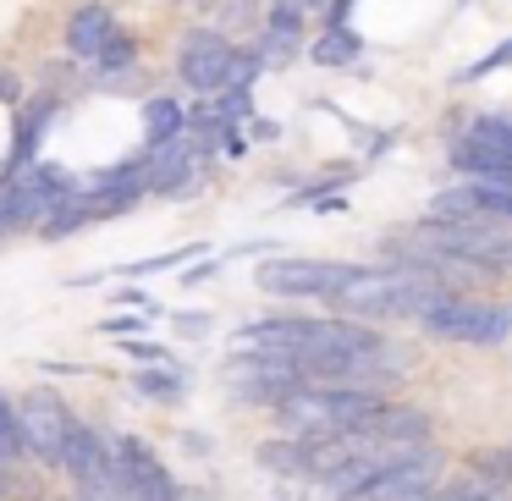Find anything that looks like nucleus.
Returning a JSON list of instances; mask_svg holds the SVG:
<instances>
[{"instance_id": "nucleus-1", "label": "nucleus", "mask_w": 512, "mask_h": 501, "mask_svg": "<svg viewBox=\"0 0 512 501\" xmlns=\"http://www.w3.org/2000/svg\"><path fill=\"white\" fill-rule=\"evenodd\" d=\"M446 276L424 265H397V270H369V265H347V276L325 292L342 320H419L446 298Z\"/></svg>"}, {"instance_id": "nucleus-2", "label": "nucleus", "mask_w": 512, "mask_h": 501, "mask_svg": "<svg viewBox=\"0 0 512 501\" xmlns=\"http://www.w3.org/2000/svg\"><path fill=\"white\" fill-rule=\"evenodd\" d=\"M380 408L375 386H336V380H303L298 391L276 402V419L287 424L298 441H320V435H347Z\"/></svg>"}, {"instance_id": "nucleus-3", "label": "nucleus", "mask_w": 512, "mask_h": 501, "mask_svg": "<svg viewBox=\"0 0 512 501\" xmlns=\"http://www.w3.org/2000/svg\"><path fill=\"white\" fill-rule=\"evenodd\" d=\"M419 325L441 342H474V347H490L512 331V303H485V298H457L446 292L430 314H419Z\"/></svg>"}, {"instance_id": "nucleus-4", "label": "nucleus", "mask_w": 512, "mask_h": 501, "mask_svg": "<svg viewBox=\"0 0 512 501\" xmlns=\"http://www.w3.org/2000/svg\"><path fill=\"white\" fill-rule=\"evenodd\" d=\"M303 369L292 364V358H276V353H237L232 364H226V386H232V397L243 402V408H276L287 391L303 386Z\"/></svg>"}, {"instance_id": "nucleus-5", "label": "nucleus", "mask_w": 512, "mask_h": 501, "mask_svg": "<svg viewBox=\"0 0 512 501\" xmlns=\"http://www.w3.org/2000/svg\"><path fill=\"white\" fill-rule=\"evenodd\" d=\"M67 430H72V413L56 391H28L17 402V435H23V452L39 457V463L61 468V452H67Z\"/></svg>"}, {"instance_id": "nucleus-6", "label": "nucleus", "mask_w": 512, "mask_h": 501, "mask_svg": "<svg viewBox=\"0 0 512 501\" xmlns=\"http://www.w3.org/2000/svg\"><path fill=\"white\" fill-rule=\"evenodd\" d=\"M435 474H441V452L424 446V452L380 468L375 479H364V485L342 501H435Z\"/></svg>"}, {"instance_id": "nucleus-7", "label": "nucleus", "mask_w": 512, "mask_h": 501, "mask_svg": "<svg viewBox=\"0 0 512 501\" xmlns=\"http://www.w3.org/2000/svg\"><path fill=\"white\" fill-rule=\"evenodd\" d=\"M232 61H237V45L226 34H210V28H193L177 50V72L193 94H221L232 83Z\"/></svg>"}, {"instance_id": "nucleus-8", "label": "nucleus", "mask_w": 512, "mask_h": 501, "mask_svg": "<svg viewBox=\"0 0 512 501\" xmlns=\"http://www.w3.org/2000/svg\"><path fill=\"white\" fill-rule=\"evenodd\" d=\"M61 468L78 479L83 501H116V485H111V441L100 430L72 419L67 430V452H61Z\"/></svg>"}, {"instance_id": "nucleus-9", "label": "nucleus", "mask_w": 512, "mask_h": 501, "mask_svg": "<svg viewBox=\"0 0 512 501\" xmlns=\"http://www.w3.org/2000/svg\"><path fill=\"white\" fill-rule=\"evenodd\" d=\"M342 276L347 265H336V259H270L254 270L259 292H270V298H325Z\"/></svg>"}, {"instance_id": "nucleus-10", "label": "nucleus", "mask_w": 512, "mask_h": 501, "mask_svg": "<svg viewBox=\"0 0 512 501\" xmlns=\"http://www.w3.org/2000/svg\"><path fill=\"white\" fill-rule=\"evenodd\" d=\"M452 166L463 177H485V171L512 166V116H479L468 133L452 144Z\"/></svg>"}, {"instance_id": "nucleus-11", "label": "nucleus", "mask_w": 512, "mask_h": 501, "mask_svg": "<svg viewBox=\"0 0 512 501\" xmlns=\"http://www.w3.org/2000/svg\"><path fill=\"white\" fill-rule=\"evenodd\" d=\"M353 435H364V441H424V435H430V419H424L419 408H397V402H380V408L369 413V419L358 424Z\"/></svg>"}, {"instance_id": "nucleus-12", "label": "nucleus", "mask_w": 512, "mask_h": 501, "mask_svg": "<svg viewBox=\"0 0 512 501\" xmlns=\"http://www.w3.org/2000/svg\"><path fill=\"white\" fill-rule=\"evenodd\" d=\"M116 34V17H111V6H100V0H89V6H78L72 12V23H67V50L78 61H94L100 56V45Z\"/></svg>"}, {"instance_id": "nucleus-13", "label": "nucleus", "mask_w": 512, "mask_h": 501, "mask_svg": "<svg viewBox=\"0 0 512 501\" xmlns=\"http://www.w3.org/2000/svg\"><path fill=\"white\" fill-rule=\"evenodd\" d=\"M303 39V12L292 6V0H281V6H270V23H265V39H259V56L265 61H281L292 56Z\"/></svg>"}, {"instance_id": "nucleus-14", "label": "nucleus", "mask_w": 512, "mask_h": 501, "mask_svg": "<svg viewBox=\"0 0 512 501\" xmlns=\"http://www.w3.org/2000/svg\"><path fill=\"white\" fill-rule=\"evenodd\" d=\"M259 463L276 468V474L309 479V446H303V441H265V446H259Z\"/></svg>"}, {"instance_id": "nucleus-15", "label": "nucleus", "mask_w": 512, "mask_h": 501, "mask_svg": "<svg viewBox=\"0 0 512 501\" xmlns=\"http://www.w3.org/2000/svg\"><path fill=\"white\" fill-rule=\"evenodd\" d=\"M144 127H149V144H166V138H177L182 127H188L182 100H149V105H144Z\"/></svg>"}, {"instance_id": "nucleus-16", "label": "nucleus", "mask_w": 512, "mask_h": 501, "mask_svg": "<svg viewBox=\"0 0 512 501\" xmlns=\"http://www.w3.org/2000/svg\"><path fill=\"white\" fill-rule=\"evenodd\" d=\"M358 50H364V45H358V34H347V28H331V34H325L320 45L309 50V56L320 61V67H353Z\"/></svg>"}, {"instance_id": "nucleus-17", "label": "nucleus", "mask_w": 512, "mask_h": 501, "mask_svg": "<svg viewBox=\"0 0 512 501\" xmlns=\"http://www.w3.org/2000/svg\"><path fill=\"white\" fill-rule=\"evenodd\" d=\"M133 61H138V45H133L127 34H111V39L100 45V56L89 61V67H94V72H122V67H133Z\"/></svg>"}, {"instance_id": "nucleus-18", "label": "nucleus", "mask_w": 512, "mask_h": 501, "mask_svg": "<svg viewBox=\"0 0 512 501\" xmlns=\"http://www.w3.org/2000/svg\"><path fill=\"white\" fill-rule=\"evenodd\" d=\"M17 457H23V435H17V408L6 397H0V463L12 468Z\"/></svg>"}, {"instance_id": "nucleus-19", "label": "nucleus", "mask_w": 512, "mask_h": 501, "mask_svg": "<svg viewBox=\"0 0 512 501\" xmlns=\"http://www.w3.org/2000/svg\"><path fill=\"white\" fill-rule=\"evenodd\" d=\"M133 386L144 391V397H160V402H171V397H182V386H188V375H155V369H144V375H133Z\"/></svg>"}, {"instance_id": "nucleus-20", "label": "nucleus", "mask_w": 512, "mask_h": 501, "mask_svg": "<svg viewBox=\"0 0 512 501\" xmlns=\"http://www.w3.org/2000/svg\"><path fill=\"white\" fill-rule=\"evenodd\" d=\"M133 501H182V490H177V479H171L166 468H155V474L133 490Z\"/></svg>"}, {"instance_id": "nucleus-21", "label": "nucleus", "mask_w": 512, "mask_h": 501, "mask_svg": "<svg viewBox=\"0 0 512 501\" xmlns=\"http://www.w3.org/2000/svg\"><path fill=\"white\" fill-rule=\"evenodd\" d=\"M507 61H512V39H501V45L490 50V56H479L474 67L463 72V78H485V72H501V67H507Z\"/></svg>"}, {"instance_id": "nucleus-22", "label": "nucleus", "mask_w": 512, "mask_h": 501, "mask_svg": "<svg viewBox=\"0 0 512 501\" xmlns=\"http://www.w3.org/2000/svg\"><path fill=\"white\" fill-rule=\"evenodd\" d=\"M111 336H127V331H144V314H122V320H105Z\"/></svg>"}, {"instance_id": "nucleus-23", "label": "nucleus", "mask_w": 512, "mask_h": 501, "mask_svg": "<svg viewBox=\"0 0 512 501\" xmlns=\"http://www.w3.org/2000/svg\"><path fill=\"white\" fill-rule=\"evenodd\" d=\"M127 358H144V364H166V347H149V342L138 347V342H133V347H127Z\"/></svg>"}, {"instance_id": "nucleus-24", "label": "nucleus", "mask_w": 512, "mask_h": 501, "mask_svg": "<svg viewBox=\"0 0 512 501\" xmlns=\"http://www.w3.org/2000/svg\"><path fill=\"white\" fill-rule=\"evenodd\" d=\"M177 325H182V331H188V336H204V331H210V320H204V314H188V320H182V314H177Z\"/></svg>"}, {"instance_id": "nucleus-25", "label": "nucleus", "mask_w": 512, "mask_h": 501, "mask_svg": "<svg viewBox=\"0 0 512 501\" xmlns=\"http://www.w3.org/2000/svg\"><path fill=\"white\" fill-rule=\"evenodd\" d=\"M0 100H17V78H12V72L0 78Z\"/></svg>"}, {"instance_id": "nucleus-26", "label": "nucleus", "mask_w": 512, "mask_h": 501, "mask_svg": "<svg viewBox=\"0 0 512 501\" xmlns=\"http://www.w3.org/2000/svg\"><path fill=\"white\" fill-rule=\"evenodd\" d=\"M6 496H12V468L0 463V501H6Z\"/></svg>"}, {"instance_id": "nucleus-27", "label": "nucleus", "mask_w": 512, "mask_h": 501, "mask_svg": "<svg viewBox=\"0 0 512 501\" xmlns=\"http://www.w3.org/2000/svg\"><path fill=\"white\" fill-rule=\"evenodd\" d=\"M479 501H512V496H507V490H490V496H479Z\"/></svg>"}]
</instances>
